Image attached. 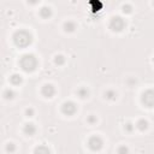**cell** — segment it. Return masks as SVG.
<instances>
[{
	"label": "cell",
	"instance_id": "8fae6325",
	"mask_svg": "<svg viewBox=\"0 0 154 154\" xmlns=\"http://www.w3.org/2000/svg\"><path fill=\"white\" fill-rule=\"evenodd\" d=\"M136 125H137V128H138L140 130H145V129H147V128H148V123H147L145 119L138 120V123H137Z\"/></svg>",
	"mask_w": 154,
	"mask_h": 154
},
{
	"label": "cell",
	"instance_id": "30bf717a",
	"mask_svg": "<svg viewBox=\"0 0 154 154\" xmlns=\"http://www.w3.org/2000/svg\"><path fill=\"white\" fill-rule=\"evenodd\" d=\"M10 81H11L12 84H19V83L22 82V78H21L19 75L15 73V75H12V76L10 77Z\"/></svg>",
	"mask_w": 154,
	"mask_h": 154
},
{
	"label": "cell",
	"instance_id": "277c9868",
	"mask_svg": "<svg viewBox=\"0 0 154 154\" xmlns=\"http://www.w3.org/2000/svg\"><path fill=\"white\" fill-rule=\"evenodd\" d=\"M76 105L73 104L72 101H66V102H64L63 104V106H61V111H63V113H65V114H68V116H71V114H73L75 112H76Z\"/></svg>",
	"mask_w": 154,
	"mask_h": 154
},
{
	"label": "cell",
	"instance_id": "44dd1931",
	"mask_svg": "<svg viewBox=\"0 0 154 154\" xmlns=\"http://www.w3.org/2000/svg\"><path fill=\"white\" fill-rule=\"evenodd\" d=\"M88 122H89V123H94V122H96V119H95L94 117H89V119H88Z\"/></svg>",
	"mask_w": 154,
	"mask_h": 154
},
{
	"label": "cell",
	"instance_id": "9a60e30c",
	"mask_svg": "<svg viewBox=\"0 0 154 154\" xmlns=\"http://www.w3.org/2000/svg\"><path fill=\"white\" fill-rule=\"evenodd\" d=\"M105 96H106L107 99H110V100H113L116 96H117V94H116L113 91H107V92L105 93Z\"/></svg>",
	"mask_w": 154,
	"mask_h": 154
},
{
	"label": "cell",
	"instance_id": "7c38bea8",
	"mask_svg": "<svg viewBox=\"0 0 154 154\" xmlns=\"http://www.w3.org/2000/svg\"><path fill=\"white\" fill-rule=\"evenodd\" d=\"M15 92L12 91V89H6V91L4 92V96H5V99H14L15 98Z\"/></svg>",
	"mask_w": 154,
	"mask_h": 154
},
{
	"label": "cell",
	"instance_id": "9c48e42d",
	"mask_svg": "<svg viewBox=\"0 0 154 154\" xmlns=\"http://www.w3.org/2000/svg\"><path fill=\"white\" fill-rule=\"evenodd\" d=\"M35 154H49V149L46 146H38L35 148Z\"/></svg>",
	"mask_w": 154,
	"mask_h": 154
},
{
	"label": "cell",
	"instance_id": "5b68a950",
	"mask_svg": "<svg viewBox=\"0 0 154 154\" xmlns=\"http://www.w3.org/2000/svg\"><path fill=\"white\" fill-rule=\"evenodd\" d=\"M124 22H123V19L122 18H119V17H114V18H112V21H111V28L113 29V30H117V31H120L123 28H124Z\"/></svg>",
	"mask_w": 154,
	"mask_h": 154
},
{
	"label": "cell",
	"instance_id": "ba28073f",
	"mask_svg": "<svg viewBox=\"0 0 154 154\" xmlns=\"http://www.w3.org/2000/svg\"><path fill=\"white\" fill-rule=\"evenodd\" d=\"M24 133L27 134L28 136H33L35 133H36V128L33 123H28L24 125Z\"/></svg>",
	"mask_w": 154,
	"mask_h": 154
},
{
	"label": "cell",
	"instance_id": "6da1fadb",
	"mask_svg": "<svg viewBox=\"0 0 154 154\" xmlns=\"http://www.w3.org/2000/svg\"><path fill=\"white\" fill-rule=\"evenodd\" d=\"M19 64H21V66L24 71H27V72L34 71L37 66V59L33 54H25V56L22 57Z\"/></svg>",
	"mask_w": 154,
	"mask_h": 154
},
{
	"label": "cell",
	"instance_id": "52a82bcc",
	"mask_svg": "<svg viewBox=\"0 0 154 154\" xmlns=\"http://www.w3.org/2000/svg\"><path fill=\"white\" fill-rule=\"evenodd\" d=\"M153 93H152V91H148V92H146L145 94H143V98H142V101H143V104L146 105V106H148V107H152V105H153Z\"/></svg>",
	"mask_w": 154,
	"mask_h": 154
},
{
	"label": "cell",
	"instance_id": "ac0fdd59",
	"mask_svg": "<svg viewBox=\"0 0 154 154\" xmlns=\"http://www.w3.org/2000/svg\"><path fill=\"white\" fill-rule=\"evenodd\" d=\"M6 150H7V152H10V153L15 152V150H16L15 145H14V143H7V145H6Z\"/></svg>",
	"mask_w": 154,
	"mask_h": 154
},
{
	"label": "cell",
	"instance_id": "ffe728a7",
	"mask_svg": "<svg viewBox=\"0 0 154 154\" xmlns=\"http://www.w3.org/2000/svg\"><path fill=\"white\" fill-rule=\"evenodd\" d=\"M133 128H134V126H133V124H130V123L125 125V129H126L128 131H131V130H133Z\"/></svg>",
	"mask_w": 154,
	"mask_h": 154
},
{
	"label": "cell",
	"instance_id": "7a4b0ae2",
	"mask_svg": "<svg viewBox=\"0 0 154 154\" xmlns=\"http://www.w3.org/2000/svg\"><path fill=\"white\" fill-rule=\"evenodd\" d=\"M14 40H15V43L19 47H25L28 46L30 42H31V36L28 31H24V30H21V31H17L14 36Z\"/></svg>",
	"mask_w": 154,
	"mask_h": 154
},
{
	"label": "cell",
	"instance_id": "8992f818",
	"mask_svg": "<svg viewBox=\"0 0 154 154\" xmlns=\"http://www.w3.org/2000/svg\"><path fill=\"white\" fill-rule=\"evenodd\" d=\"M41 93H42V95L46 96V98H52V96L54 95V93H56V89H54V87H53L52 84H45V86L42 87Z\"/></svg>",
	"mask_w": 154,
	"mask_h": 154
},
{
	"label": "cell",
	"instance_id": "4fadbf2b",
	"mask_svg": "<svg viewBox=\"0 0 154 154\" xmlns=\"http://www.w3.org/2000/svg\"><path fill=\"white\" fill-rule=\"evenodd\" d=\"M64 27H65V30H66V31H73L75 28H76V25H75V23H72V22H66Z\"/></svg>",
	"mask_w": 154,
	"mask_h": 154
},
{
	"label": "cell",
	"instance_id": "d6986e66",
	"mask_svg": "<svg viewBox=\"0 0 154 154\" xmlns=\"http://www.w3.org/2000/svg\"><path fill=\"white\" fill-rule=\"evenodd\" d=\"M25 114H27L28 117H31V116L34 114V110H33V108H27V111H25Z\"/></svg>",
	"mask_w": 154,
	"mask_h": 154
},
{
	"label": "cell",
	"instance_id": "e0dca14e",
	"mask_svg": "<svg viewBox=\"0 0 154 154\" xmlns=\"http://www.w3.org/2000/svg\"><path fill=\"white\" fill-rule=\"evenodd\" d=\"M128 152H129V149H128V147H125V146H120L118 148V154H128Z\"/></svg>",
	"mask_w": 154,
	"mask_h": 154
},
{
	"label": "cell",
	"instance_id": "5bb4252c",
	"mask_svg": "<svg viewBox=\"0 0 154 154\" xmlns=\"http://www.w3.org/2000/svg\"><path fill=\"white\" fill-rule=\"evenodd\" d=\"M77 94H78V96L80 98H86V96H88V91L86 88H80L78 91H77Z\"/></svg>",
	"mask_w": 154,
	"mask_h": 154
},
{
	"label": "cell",
	"instance_id": "2e32d148",
	"mask_svg": "<svg viewBox=\"0 0 154 154\" xmlns=\"http://www.w3.org/2000/svg\"><path fill=\"white\" fill-rule=\"evenodd\" d=\"M54 61H56V64H58V65H63L64 61H65V58H64L63 56H57Z\"/></svg>",
	"mask_w": 154,
	"mask_h": 154
},
{
	"label": "cell",
	"instance_id": "3957f363",
	"mask_svg": "<svg viewBox=\"0 0 154 154\" xmlns=\"http://www.w3.org/2000/svg\"><path fill=\"white\" fill-rule=\"evenodd\" d=\"M102 145H104V142H102V138L99 137V136H92L91 138L88 140V147L91 148L92 150H99V149H101Z\"/></svg>",
	"mask_w": 154,
	"mask_h": 154
}]
</instances>
